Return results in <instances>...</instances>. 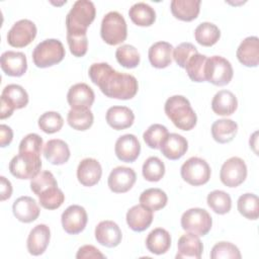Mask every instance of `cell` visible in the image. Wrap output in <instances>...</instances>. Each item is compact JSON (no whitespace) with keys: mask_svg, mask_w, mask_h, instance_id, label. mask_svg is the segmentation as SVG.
I'll list each match as a JSON object with an SVG mask.
<instances>
[{"mask_svg":"<svg viewBox=\"0 0 259 259\" xmlns=\"http://www.w3.org/2000/svg\"><path fill=\"white\" fill-rule=\"evenodd\" d=\"M91 81L101 92L109 97L120 100L132 99L138 92L136 77L115 71L107 63H94L88 71Z\"/></svg>","mask_w":259,"mask_h":259,"instance_id":"obj_1","label":"cell"},{"mask_svg":"<svg viewBox=\"0 0 259 259\" xmlns=\"http://www.w3.org/2000/svg\"><path fill=\"white\" fill-rule=\"evenodd\" d=\"M164 110L173 124L179 130L190 131L196 124V113L192 109L189 100L182 95L169 97L165 102Z\"/></svg>","mask_w":259,"mask_h":259,"instance_id":"obj_2","label":"cell"},{"mask_svg":"<svg viewBox=\"0 0 259 259\" xmlns=\"http://www.w3.org/2000/svg\"><path fill=\"white\" fill-rule=\"evenodd\" d=\"M95 15L96 9L93 2L89 0L76 1L66 16L67 33H86Z\"/></svg>","mask_w":259,"mask_h":259,"instance_id":"obj_3","label":"cell"},{"mask_svg":"<svg viewBox=\"0 0 259 259\" xmlns=\"http://www.w3.org/2000/svg\"><path fill=\"white\" fill-rule=\"evenodd\" d=\"M66 55L63 44L56 38L45 39L32 52V61L37 68H48L63 61Z\"/></svg>","mask_w":259,"mask_h":259,"instance_id":"obj_4","label":"cell"},{"mask_svg":"<svg viewBox=\"0 0 259 259\" xmlns=\"http://www.w3.org/2000/svg\"><path fill=\"white\" fill-rule=\"evenodd\" d=\"M101 38L110 46H116L125 40L127 26L123 16L117 11H110L104 15L100 28Z\"/></svg>","mask_w":259,"mask_h":259,"instance_id":"obj_5","label":"cell"},{"mask_svg":"<svg viewBox=\"0 0 259 259\" xmlns=\"http://www.w3.org/2000/svg\"><path fill=\"white\" fill-rule=\"evenodd\" d=\"M212 220L207 210L199 207L189 208L181 217L182 229L198 237L205 236L211 229Z\"/></svg>","mask_w":259,"mask_h":259,"instance_id":"obj_6","label":"cell"},{"mask_svg":"<svg viewBox=\"0 0 259 259\" xmlns=\"http://www.w3.org/2000/svg\"><path fill=\"white\" fill-rule=\"evenodd\" d=\"M233 75V67L227 59L221 56L207 58L204 68L205 81L215 86H225L231 82Z\"/></svg>","mask_w":259,"mask_h":259,"instance_id":"obj_7","label":"cell"},{"mask_svg":"<svg viewBox=\"0 0 259 259\" xmlns=\"http://www.w3.org/2000/svg\"><path fill=\"white\" fill-rule=\"evenodd\" d=\"M40 168V156L28 153H19L9 163L10 173L18 179H32L39 173Z\"/></svg>","mask_w":259,"mask_h":259,"instance_id":"obj_8","label":"cell"},{"mask_svg":"<svg viewBox=\"0 0 259 259\" xmlns=\"http://www.w3.org/2000/svg\"><path fill=\"white\" fill-rule=\"evenodd\" d=\"M181 177L192 186H200L208 182L210 178V167L207 162L198 157L186 160L180 169Z\"/></svg>","mask_w":259,"mask_h":259,"instance_id":"obj_9","label":"cell"},{"mask_svg":"<svg viewBox=\"0 0 259 259\" xmlns=\"http://www.w3.org/2000/svg\"><path fill=\"white\" fill-rule=\"evenodd\" d=\"M247 177V166L243 159L232 157L228 159L221 168L220 179L228 187H237Z\"/></svg>","mask_w":259,"mask_h":259,"instance_id":"obj_10","label":"cell"},{"mask_svg":"<svg viewBox=\"0 0 259 259\" xmlns=\"http://www.w3.org/2000/svg\"><path fill=\"white\" fill-rule=\"evenodd\" d=\"M36 26L29 19L16 21L7 33V41L13 48H24L36 36Z\"/></svg>","mask_w":259,"mask_h":259,"instance_id":"obj_11","label":"cell"},{"mask_svg":"<svg viewBox=\"0 0 259 259\" xmlns=\"http://www.w3.org/2000/svg\"><path fill=\"white\" fill-rule=\"evenodd\" d=\"M88 221V215L85 208L78 204L68 206L62 213L61 222L63 229L70 235H77L81 233Z\"/></svg>","mask_w":259,"mask_h":259,"instance_id":"obj_12","label":"cell"},{"mask_svg":"<svg viewBox=\"0 0 259 259\" xmlns=\"http://www.w3.org/2000/svg\"><path fill=\"white\" fill-rule=\"evenodd\" d=\"M137 180V175L134 169L118 166L111 170L108 176V187L114 193H124L127 192L135 184Z\"/></svg>","mask_w":259,"mask_h":259,"instance_id":"obj_13","label":"cell"},{"mask_svg":"<svg viewBox=\"0 0 259 259\" xmlns=\"http://www.w3.org/2000/svg\"><path fill=\"white\" fill-rule=\"evenodd\" d=\"M94 99V91L86 83L71 86L67 93V101L72 109H90Z\"/></svg>","mask_w":259,"mask_h":259,"instance_id":"obj_14","label":"cell"},{"mask_svg":"<svg viewBox=\"0 0 259 259\" xmlns=\"http://www.w3.org/2000/svg\"><path fill=\"white\" fill-rule=\"evenodd\" d=\"M114 152L118 160L132 163L136 161L140 155L141 144L135 135L126 134L116 140Z\"/></svg>","mask_w":259,"mask_h":259,"instance_id":"obj_15","label":"cell"},{"mask_svg":"<svg viewBox=\"0 0 259 259\" xmlns=\"http://www.w3.org/2000/svg\"><path fill=\"white\" fill-rule=\"evenodd\" d=\"M95 239L97 243L107 248L119 245L122 239L118 225L112 221H102L95 228Z\"/></svg>","mask_w":259,"mask_h":259,"instance_id":"obj_16","label":"cell"},{"mask_svg":"<svg viewBox=\"0 0 259 259\" xmlns=\"http://www.w3.org/2000/svg\"><path fill=\"white\" fill-rule=\"evenodd\" d=\"M2 71L11 77H21L27 70L26 57L21 52L6 51L0 59Z\"/></svg>","mask_w":259,"mask_h":259,"instance_id":"obj_17","label":"cell"},{"mask_svg":"<svg viewBox=\"0 0 259 259\" xmlns=\"http://www.w3.org/2000/svg\"><path fill=\"white\" fill-rule=\"evenodd\" d=\"M102 175V168L100 163L93 158L83 159L77 168L78 181L83 186H93L97 184Z\"/></svg>","mask_w":259,"mask_h":259,"instance_id":"obj_18","label":"cell"},{"mask_svg":"<svg viewBox=\"0 0 259 259\" xmlns=\"http://www.w3.org/2000/svg\"><path fill=\"white\" fill-rule=\"evenodd\" d=\"M51 239V231L47 225H36L29 233L26 246L29 254L33 256L41 255L48 248Z\"/></svg>","mask_w":259,"mask_h":259,"instance_id":"obj_19","label":"cell"},{"mask_svg":"<svg viewBox=\"0 0 259 259\" xmlns=\"http://www.w3.org/2000/svg\"><path fill=\"white\" fill-rule=\"evenodd\" d=\"M12 211L19 222L28 224L38 218L40 209L32 197L20 196L13 202Z\"/></svg>","mask_w":259,"mask_h":259,"instance_id":"obj_20","label":"cell"},{"mask_svg":"<svg viewBox=\"0 0 259 259\" xmlns=\"http://www.w3.org/2000/svg\"><path fill=\"white\" fill-rule=\"evenodd\" d=\"M239 62L246 67H257L259 63V39L248 36L243 39L236 52Z\"/></svg>","mask_w":259,"mask_h":259,"instance_id":"obj_21","label":"cell"},{"mask_svg":"<svg viewBox=\"0 0 259 259\" xmlns=\"http://www.w3.org/2000/svg\"><path fill=\"white\" fill-rule=\"evenodd\" d=\"M187 140L178 134H168L160 146L161 153L169 160H178L187 152Z\"/></svg>","mask_w":259,"mask_h":259,"instance_id":"obj_22","label":"cell"},{"mask_svg":"<svg viewBox=\"0 0 259 259\" xmlns=\"http://www.w3.org/2000/svg\"><path fill=\"white\" fill-rule=\"evenodd\" d=\"M125 219L130 229L135 232H143L151 226L153 222V211L140 203L127 210Z\"/></svg>","mask_w":259,"mask_h":259,"instance_id":"obj_23","label":"cell"},{"mask_svg":"<svg viewBox=\"0 0 259 259\" xmlns=\"http://www.w3.org/2000/svg\"><path fill=\"white\" fill-rule=\"evenodd\" d=\"M106 122L113 130L121 131L133 125L135 114L133 110L126 106H111L106 111Z\"/></svg>","mask_w":259,"mask_h":259,"instance_id":"obj_24","label":"cell"},{"mask_svg":"<svg viewBox=\"0 0 259 259\" xmlns=\"http://www.w3.org/2000/svg\"><path fill=\"white\" fill-rule=\"evenodd\" d=\"M70 149L68 144L60 139H53L47 142L44 148L45 158L53 165H63L70 158Z\"/></svg>","mask_w":259,"mask_h":259,"instance_id":"obj_25","label":"cell"},{"mask_svg":"<svg viewBox=\"0 0 259 259\" xmlns=\"http://www.w3.org/2000/svg\"><path fill=\"white\" fill-rule=\"evenodd\" d=\"M178 252L176 258L199 259L203 251V245L198 236L187 233L182 235L177 243Z\"/></svg>","mask_w":259,"mask_h":259,"instance_id":"obj_26","label":"cell"},{"mask_svg":"<svg viewBox=\"0 0 259 259\" xmlns=\"http://www.w3.org/2000/svg\"><path fill=\"white\" fill-rule=\"evenodd\" d=\"M173 47L167 41H157L149 49V61L157 69L168 67L172 62Z\"/></svg>","mask_w":259,"mask_h":259,"instance_id":"obj_27","label":"cell"},{"mask_svg":"<svg viewBox=\"0 0 259 259\" xmlns=\"http://www.w3.org/2000/svg\"><path fill=\"white\" fill-rule=\"evenodd\" d=\"M237 107V97L229 90H220L214 94L211 100V109L218 115H231L236 111Z\"/></svg>","mask_w":259,"mask_h":259,"instance_id":"obj_28","label":"cell"},{"mask_svg":"<svg viewBox=\"0 0 259 259\" xmlns=\"http://www.w3.org/2000/svg\"><path fill=\"white\" fill-rule=\"evenodd\" d=\"M173 16L182 21H192L200 11V0H173L170 4Z\"/></svg>","mask_w":259,"mask_h":259,"instance_id":"obj_29","label":"cell"},{"mask_svg":"<svg viewBox=\"0 0 259 259\" xmlns=\"http://www.w3.org/2000/svg\"><path fill=\"white\" fill-rule=\"evenodd\" d=\"M171 246V236L163 228H156L151 231L146 239L147 249L156 255L165 254Z\"/></svg>","mask_w":259,"mask_h":259,"instance_id":"obj_30","label":"cell"},{"mask_svg":"<svg viewBox=\"0 0 259 259\" xmlns=\"http://www.w3.org/2000/svg\"><path fill=\"white\" fill-rule=\"evenodd\" d=\"M237 132V122L228 118L218 119L211 125V136L213 140L220 144H227L233 141Z\"/></svg>","mask_w":259,"mask_h":259,"instance_id":"obj_31","label":"cell"},{"mask_svg":"<svg viewBox=\"0 0 259 259\" xmlns=\"http://www.w3.org/2000/svg\"><path fill=\"white\" fill-rule=\"evenodd\" d=\"M131 20L139 26H151L156 20V12L149 4L138 2L128 10Z\"/></svg>","mask_w":259,"mask_h":259,"instance_id":"obj_32","label":"cell"},{"mask_svg":"<svg viewBox=\"0 0 259 259\" xmlns=\"http://www.w3.org/2000/svg\"><path fill=\"white\" fill-rule=\"evenodd\" d=\"M1 99L9 103L14 109H21L28 103V94L22 86L9 84L2 90Z\"/></svg>","mask_w":259,"mask_h":259,"instance_id":"obj_33","label":"cell"},{"mask_svg":"<svg viewBox=\"0 0 259 259\" xmlns=\"http://www.w3.org/2000/svg\"><path fill=\"white\" fill-rule=\"evenodd\" d=\"M139 201L152 211H157L166 206L168 197L165 191L160 188H149L141 193Z\"/></svg>","mask_w":259,"mask_h":259,"instance_id":"obj_34","label":"cell"},{"mask_svg":"<svg viewBox=\"0 0 259 259\" xmlns=\"http://www.w3.org/2000/svg\"><path fill=\"white\" fill-rule=\"evenodd\" d=\"M195 40L203 47H211L221 37L220 28L211 22H201L194 30Z\"/></svg>","mask_w":259,"mask_h":259,"instance_id":"obj_35","label":"cell"},{"mask_svg":"<svg viewBox=\"0 0 259 259\" xmlns=\"http://www.w3.org/2000/svg\"><path fill=\"white\" fill-rule=\"evenodd\" d=\"M94 116L90 109H70L67 116L69 125L76 131H86L93 124Z\"/></svg>","mask_w":259,"mask_h":259,"instance_id":"obj_36","label":"cell"},{"mask_svg":"<svg viewBox=\"0 0 259 259\" xmlns=\"http://www.w3.org/2000/svg\"><path fill=\"white\" fill-rule=\"evenodd\" d=\"M237 207L239 212L248 220H257L259 215L258 197L254 193H245L238 198Z\"/></svg>","mask_w":259,"mask_h":259,"instance_id":"obj_37","label":"cell"},{"mask_svg":"<svg viewBox=\"0 0 259 259\" xmlns=\"http://www.w3.org/2000/svg\"><path fill=\"white\" fill-rule=\"evenodd\" d=\"M207 57L199 53L194 54L187 62L185 66L186 73L191 81L193 82H204V68Z\"/></svg>","mask_w":259,"mask_h":259,"instance_id":"obj_38","label":"cell"},{"mask_svg":"<svg viewBox=\"0 0 259 259\" xmlns=\"http://www.w3.org/2000/svg\"><path fill=\"white\" fill-rule=\"evenodd\" d=\"M207 205L219 214L228 213L232 207L231 196L223 190H213L206 197Z\"/></svg>","mask_w":259,"mask_h":259,"instance_id":"obj_39","label":"cell"},{"mask_svg":"<svg viewBox=\"0 0 259 259\" xmlns=\"http://www.w3.org/2000/svg\"><path fill=\"white\" fill-rule=\"evenodd\" d=\"M142 173L147 181L158 182L165 174V165L158 157H149L143 164Z\"/></svg>","mask_w":259,"mask_h":259,"instance_id":"obj_40","label":"cell"},{"mask_svg":"<svg viewBox=\"0 0 259 259\" xmlns=\"http://www.w3.org/2000/svg\"><path fill=\"white\" fill-rule=\"evenodd\" d=\"M115 58L117 62L126 69L136 68L140 64V54L132 45H122L116 49Z\"/></svg>","mask_w":259,"mask_h":259,"instance_id":"obj_41","label":"cell"},{"mask_svg":"<svg viewBox=\"0 0 259 259\" xmlns=\"http://www.w3.org/2000/svg\"><path fill=\"white\" fill-rule=\"evenodd\" d=\"M38 201L46 209H57L65 201V194L58 186H52L38 195Z\"/></svg>","mask_w":259,"mask_h":259,"instance_id":"obj_42","label":"cell"},{"mask_svg":"<svg viewBox=\"0 0 259 259\" xmlns=\"http://www.w3.org/2000/svg\"><path fill=\"white\" fill-rule=\"evenodd\" d=\"M168 134L169 133L166 126L160 123H154L145 131L143 139L149 148L157 150L160 149L162 142L168 136Z\"/></svg>","mask_w":259,"mask_h":259,"instance_id":"obj_43","label":"cell"},{"mask_svg":"<svg viewBox=\"0 0 259 259\" xmlns=\"http://www.w3.org/2000/svg\"><path fill=\"white\" fill-rule=\"evenodd\" d=\"M37 123L44 133L55 134L62 128L64 119L59 112L47 111L39 116Z\"/></svg>","mask_w":259,"mask_h":259,"instance_id":"obj_44","label":"cell"},{"mask_svg":"<svg viewBox=\"0 0 259 259\" xmlns=\"http://www.w3.org/2000/svg\"><path fill=\"white\" fill-rule=\"evenodd\" d=\"M211 259H240L241 253L237 246L230 242L217 243L210 252Z\"/></svg>","mask_w":259,"mask_h":259,"instance_id":"obj_45","label":"cell"},{"mask_svg":"<svg viewBox=\"0 0 259 259\" xmlns=\"http://www.w3.org/2000/svg\"><path fill=\"white\" fill-rule=\"evenodd\" d=\"M52 186H58V182L50 171H41L39 172L34 178L30 181V189L35 195H39L42 191L46 189L52 187Z\"/></svg>","mask_w":259,"mask_h":259,"instance_id":"obj_46","label":"cell"},{"mask_svg":"<svg viewBox=\"0 0 259 259\" xmlns=\"http://www.w3.org/2000/svg\"><path fill=\"white\" fill-rule=\"evenodd\" d=\"M67 42L70 52L75 57H83L88 50L86 33H67Z\"/></svg>","mask_w":259,"mask_h":259,"instance_id":"obj_47","label":"cell"},{"mask_svg":"<svg viewBox=\"0 0 259 259\" xmlns=\"http://www.w3.org/2000/svg\"><path fill=\"white\" fill-rule=\"evenodd\" d=\"M42 139L37 134H28L20 142L18 152L40 156Z\"/></svg>","mask_w":259,"mask_h":259,"instance_id":"obj_48","label":"cell"},{"mask_svg":"<svg viewBox=\"0 0 259 259\" xmlns=\"http://www.w3.org/2000/svg\"><path fill=\"white\" fill-rule=\"evenodd\" d=\"M196 53H198V51L192 44L181 42L174 49L172 57L179 67L185 68L188 60Z\"/></svg>","mask_w":259,"mask_h":259,"instance_id":"obj_49","label":"cell"},{"mask_svg":"<svg viewBox=\"0 0 259 259\" xmlns=\"http://www.w3.org/2000/svg\"><path fill=\"white\" fill-rule=\"evenodd\" d=\"M77 259H85V258H105V255L102 254L97 248L92 245H84L79 248L77 254Z\"/></svg>","mask_w":259,"mask_h":259,"instance_id":"obj_50","label":"cell"},{"mask_svg":"<svg viewBox=\"0 0 259 259\" xmlns=\"http://www.w3.org/2000/svg\"><path fill=\"white\" fill-rule=\"evenodd\" d=\"M13 139V132L10 126L6 124L0 125V146L2 148L10 145Z\"/></svg>","mask_w":259,"mask_h":259,"instance_id":"obj_51","label":"cell"},{"mask_svg":"<svg viewBox=\"0 0 259 259\" xmlns=\"http://www.w3.org/2000/svg\"><path fill=\"white\" fill-rule=\"evenodd\" d=\"M12 195V185L11 182L4 176L0 177V196L1 201H4Z\"/></svg>","mask_w":259,"mask_h":259,"instance_id":"obj_52","label":"cell"},{"mask_svg":"<svg viewBox=\"0 0 259 259\" xmlns=\"http://www.w3.org/2000/svg\"><path fill=\"white\" fill-rule=\"evenodd\" d=\"M14 110L15 109L9 103H7L5 100L1 99V110H0V118L1 119H5V118L11 116Z\"/></svg>","mask_w":259,"mask_h":259,"instance_id":"obj_53","label":"cell"}]
</instances>
